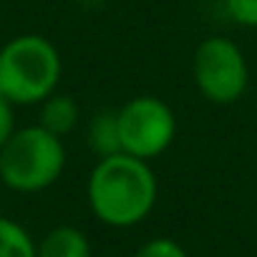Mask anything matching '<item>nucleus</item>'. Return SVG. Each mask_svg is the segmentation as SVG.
<instances>
[{
  "label": "nucleus",
  "instance_id": "nucleus-4",
  "mask_svg": "<svg viewBox=\"0 0 257 257\" xmlns=\"http://www.w3.org/2000/svg\"><path fill=\"white\" fill-rule=\"evenodd\" d=\"M192 78L197 91L217 103L229 106L242 98L249 83V68L242 48L222 36L204 38L192 58Z\"/></svg>",
  "mask_w": 257,
  "mask_h": 257
},
{
  "label": "nucleus",
  "instance_id": "nucleus-7",
  "mask_svg": "<svg viewBox=\"0 0 257 257\" xmlns=\"http://www.w3.org/2000/svg\"><path fill=\"white\" fill-rule=\"evenodd\" d=\"M36 257H91V244L78 227L61 224L41 239V244L36 247Z\"/></svg>",
  "mask_w": 257,
  "mask_h": 257
},
{
  "label": "nucleus",
  "instance_id": "nucleus-9",
  "mask_svg": "<svg viewBox=\"0 0 257 257\" xmlns=\"http://www.w3.org/2000/svg\"><path fill=\"white\" fill-rule=\"evenodd\" d=\"M0 257H36L33 237L8 217H0Z\"/></svg>",
  "mask_w": 257,
  "mask_h": 257
},
{
  "label": "nucleus",
  "instance_id": "nucleus-3",
  "mask_svg": "<svg viewBox=\"0 0 257 257\" xmlns=\"http://www.w3.org/2000/svg\"><path fill=\"white\" fill-rule=\"evenodd\" d=\"M66 169L63 139L41 123L21 126L0 147V182L21 194L53 187Z\"/></svg>",
  "mask_w": 257,
  "mask_h": 257
},
{
  "label": "nucleus",
  "instance_id": "nucleus-2",
  "mask_svg": "<svg viewBox=\"0 0 257 257\" xmlns=\"http://www.w3.org/2000/svg\"><path fill=\"white\" fill-rule=\"evenodd\" d=\"M61 73V53L41 33H21L0 46V93L13 106H38L58 91Z\"/></svg>",
  "mask_w": 257,
  "mask_h": 257
},
{
  "label": "nucleus",
  "instance_id": "nucleus-8",
  "mask_svg": "<svg viewBox=\"0 0 257 257\" xmlns=\"http://www.w3.org/2000/svg\"><path fill=\"white\" fill-rule=\"evenodd\" d=\"M86 142H88V149H91L98 159L121 152V137H118V118H116V111H111V108L98 111V113L88 121Z\"/></svg>",
  "mask_w": 257,
  "mask_h": 257
},
{
  "label": "nucleus",
  "instance_id": "nucleus-11",
  "mask_svg": "<svg viewBox=\"0 0 257 257\" xmlns=\"http://www.w3.org/2000/svg\"><path fill=\"white\" fill-rule=\"evenodd\" d=\"M229 18L244 28H257V0H224Z\"/></svg>",
  "mask_w": 257,
  "mask_h": 257
},
{
  "label": "nucleus",
  "instance_id": "nucleus-12",
  "mask_svg": "<svg viewBox=\"0 0 257 257\" xmlns=\"http://www.w3.org/2000/svg\"><path fill=\"white\" fill-rule=\"evenodd\" d=\"M13 108L16 106L0 93V147H3L11 139V134L16 132V111Z\"/></svg>",
  "mask_w": 257,
  "mask_h": 257
},
{
  "label": "nucleus",
  "instance_id": "nucleus-10",
  "mask_svg": "<svg viewBox=\"0 0 257 257\" xmlns=\"http://www.w3.org/2000/svg\"><path fill=\"white\" fill-rule=\"evenodd\" d=\"M134 257H189V254L179 242H174L169 237H154V239L144 242L134 252Z\"/></svg>",
  "mask_w": 257,
  "mask_h": 257
},
{
  "label": "nucleus",
  "instance_id": "nucleus-6",
  "mask_svg": "<svg viewBox=\"0 0 257 257\" xmlns=\"http://www.w3.org/2000/svg\"><path fill=\"white\" fill-rule=\"evenodd\" d=\"M41 113H38V123L43 128H48L51 134L56 137H66L71 134L73 128L78 126L81 121V106L78 101L71 96V93H63V91H53L48 98H43L41 103Z\"/></svg>",
  "mask_w": 257,
  "mask_h": 257
},
{
  "label": "nucleus",
  "instance_id": "nucleus-5",
  "mask_svg": "<svg viewBox=\"0 0 257 257\" xmlns=\"http://www.w3.org/2000/svg\"><path fill=\"white\" fill-rule=\"evenodd\" d=\"M118 137L121 152L139 159L162 157L177 137V116L167 101L159 96H134L118 111Z\"/></svg>",
  "mask_w": 257,
  "mask_h": 257
},
{
  "label": "nucleus",
  "instance_id": "nucleus-13",
  "mask_svg": "<svg viewBox=\"0 0 257 257\" xmlns=\"http://www.w3.org/2000/svg\"><path fill=\"white\" fill-rule=\"evenodd\" d=\"M81 3L86 6V8H98V6H103L106 0H81Z\"/></svg>",
  "mask_w": 257,
  "mask_h": 257
},
{
  "label": "nucleus",
  "instance_id": "nucleus-1",
  "mask_svg": "<svg viewBox=\"0 0 257 257\" xmlns=\"http://www.w3.org/2000/svg\"><path fill=\"white\" fill-rule=\"evenodd\" d=\"M159 194V182L147 159L132 154L101 157L86 184V197L93 217L108 227H134L144 222Z\"/></svg>",
  "mask_w": 257,
  "mask_h": 257
}]
</instances>
